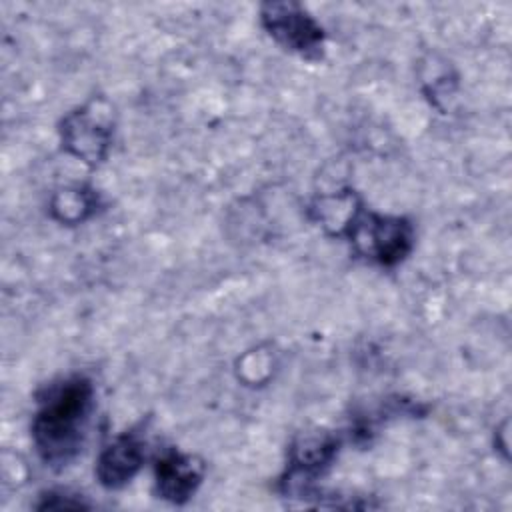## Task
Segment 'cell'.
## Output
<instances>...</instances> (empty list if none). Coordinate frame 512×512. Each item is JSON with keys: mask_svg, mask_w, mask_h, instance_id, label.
Here are the masks:
<instances>
[{"mask_svg": "<svg viewBox=\"0 0 512 512\" xmlns=\"http://www.w3.org/2000/svg\"><path fill=\"white\" fill-rule=\"evenodd\" d=\"M94 404V384L82 374L66 376L40 392L30 430L46 466L60 470L82 452Z\"/></svg>", "mask_w": 512, "mask_h": 512, "instance_id": "obj_1", "label": "cell"}, {"mask_svg": "<svg viewBox=\"0 0 512 512\" xmlns=\"http://www.w3.org/2000/svg\"><path fill=\"white\" fill-rule=\"evenodd\" d=\"M340 234L358 256L380 266H396L414 246V228L406 218L378 214L362 204H354Z\"/></svg>", "mask_w": 512, "mask_h": 512, "instance_id": "obj_2", "label": "cell"}, {"mask_svg": "<svg viewBox=\"0 0 512 512\" xmlns=\"http://www.w3.org/2000/svg\"><path fill=\"white\" fill-rule=\"evenodd\" d=\"M62 150L90 168L102 164L114 138V110L102 96H94L60 120Z\"/></svg>", "mask_w": 512, "mask_h": 512, "instance_id": "obj_3", "label": "cell"}, {"mask_svg": "<svg viewBox=\"0 0 512 512\" xmlns=\"http://www.w3.org/2000/svg\"><path fill=\"white\" fill-rule=\"evenodd\" d=\"M260 24L268 36L288 52L316 62L324 56L326 32L320 22L298 2H264Z\"/></svg>", "mask_w": 512, "mask_h": 512, "instance_id": "obj_4", "label": "cell"}, {"mask_svg": "<svg viewBox=\"0 0 512 512\" xmlns=\"http://www.w3.org/2000/svg\"><path fill=\"white\" fill-rule=\"evenodd\" d=\"M340 446V438L328 432L298 438L290 448L288 468L282 476L284 494H298L308 498L314 480L330 468L332 460L338 456Z\"/></svg>", "mask_w": 512, "mask_h": 512, "instance_id": "obj_5", "label": "cell"}, {"mask_svg": "<svg viewBox=\"0 0 512 512\" xmlns=\"http://www.w3.org/2000/svg\"><path fill=\"white\" fill-rule=\"evenodd\" d=\"M146 458V444L134 430L118 434L106 444L96 460L94 474L106 490H118L132 482Z\"/></svg>", "mask_w": 512, "mask_h": 512, "instance_id": "obj_6", "label": "cell"}, {"mask_svg": "<svg viewBox=\"0 0 512 512\" xmlns=\"http://www.w3.org/2000/svg\"><path fill=\"white\" fill-rule=\"evenodd\" d=\"M204 478V464L192 454L164 452L154 464L156 494L170 504H186Z\"/></svg>", "mask_w": 512, "mask_h": 512, "instance_id": "obj_7", "label": "cell"}, {"mask_svg": "<svg viewBox=\"0 0 512 512\" xmlns=\"http://www.w3.org/2000/svg\"><path fill=\"white\" fill-rule=\"evenodd\" d=\"M98 208V194L84 186L58 190L50 200V214L62 224H78L90 218Z\"/></svg>", "mask_w": 512, "mask_h": 512, "instance_id": "obj_8", "label": "cell"}, {"mask_svg": "<svg viewBox=\"0 0 512 512\" xmlns=\"http://www.w3.org/2000/svg\"><path fill=\"white\" fill-rule=\"evenodd\" d=\"M86 500L80 498V494H72L68 490H48L40 494V502L36 504L38 510H78V508H90Z\"/></svg>", "mask_w": 512, "mask_h": 512, "instance_id": "obj_9", "label": "cell"}]
</instances>
